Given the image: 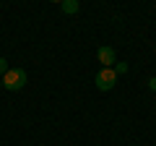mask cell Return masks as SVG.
Here are the masks:
<instances>
[{
    "label": "cell",
    "mask_w": 156,
    "mask_h": 146,
    "mask_svg": "<svg viewBox=\"0 0 156 146\" xmlns=\"http://www.w3.org/2000/svg\"><path fill=\"white\" fill-rule=\"evenodd\" d=\"M115 73L120 76V73H128V63H115Z\"/></svg>",
    "instance_id": "5b68a950"
},
{
    "label": "cell",
    "mask_w": 156,
    "mask_h": 146,
    "mask_svg": "<svg viewBox=\"0 0 156 146\" xmlns=\"http://www.w3.org/2000/svg\"><path fill=\"white\" fill-rule=\"evenodd\" d=\"M96 57H99L101 68H115V63H117V55H115V50H112V47H107V45L96 50Z\"/></svg>",
    "instance_id": "3957f363"
},
{
    "label": "cell",
    "mask_w": 156,
    "mask_h": 146,
    "mask_svg": "<svg viewBox=\"0 0 156 146\" xmlns=\"http://www.w3.org/2000/svg\"><path fill=\"white\" fill-rule=\"evenodd\" d=\"M60 11L62 13H78V11H81V5H78V0H62V3H60Z\"/></svg>",
    "instance_id": "277c9868"
},
{
    "label": "cell",
    "mask_w": 156,
    "mask_h": 146,
    "mask_svg": "<svg viewBox=\"0 0 156 146\" xmlns=\"http://www.w3.org/2000/svg\"><path fill=\"white\" fill-rule=\"evenodd\" d=\"M0 86H3V78H0Z\"/></svg>",
    "instance_id": "ba28073f"
},
{
    "label": "cell",
    "mask_w": 156,
    "mask_h": 146,
    "mask_svg": "<svg viewBox=\"0 0 156 146\" xmlns=\"http://www.w3.org/2000/svg\"><path fill=\"white\" fill-rule=\"evenodd\" d=\"M96 89L99 91H112L115 89V84H117V73H115V68H99V73H96Z\"/></svg>",
    "instance_id": "7a4b0ae2"
},
{
    "label": "cell",
    "mask_w": 156,
    "mask_h": 146,
    "mask_svg": "<svg viewBox=\"0 0 156 146\" xmlns=\"http://www.w3.org/2000/svg\"><path fill=\"white\" fill-rule=\"evenodd\" d=\"M8 68H11V65H8V60H5V57H0V76H5Z\"/></svg>",
    "instance_id": "8992f818"
},
{
    "label": "cell",
    "mask_w": 156,
    "mask_h": 146,
    "mask_svg": "<svg viewBox=\"0 0 156 146\" xmlns=\"http://www.w3.org/2000/svg\"><path fill=\"white\" fill-rule=\"evenodd\" d=\"M148 89L156 91V76H151V78H148Z\"/></svg>",
    "instance_id": "52a82bcc"
},
{
    "label": "cell",
    "mask_w": 156,
    "mask_h": 146,
    "mask_svg": "<svg viewBox=\"0 0 156 146\" xmlns=\"http://www.w3.org/2000/svg\"><path fill=\"white\" fill-rule=\"evenodd\" d=\"M3 86L8 91H21L26 86V71L23 68H8V73L3 76Z\"/></svg>",
    "instance_id": "6da1fadb"
}]
</instances>
